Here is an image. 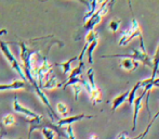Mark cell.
Here are the masks:
<instances>
[{
	"label": "cell",
	"mask_w": 159,
	"mask_h": 139,
	"mask_svg": "<svg viewBox=\"0 0 159 139\" xmlns=\"http://www.w3.org/2000/svg\"><path fill=\"white\" fill-rule=\"evenodd\" d=\"M120 68L124 69L127 72H134L139 68V63L131 59H121L119 63Z\"/></svg>",
	"instance_id": "11"
},
{
	"label": "cell",
	"mask_w": 159,
	"mask_h": 139,
	"mask_svg": "<svg viewBox=\"0 0 159 139\" xmlns=\"http://www.w3.org/2000/svg\"><path fill=\"white\" fill-rule=\"evenodd\" d=\"M98 39H95L94 41H92L91 44L88 45V48H87L86 53H87V57H88V62L90 64L93 63L92 55H93V51H94V49L96 48V46H98Z\"/></svg>",
	"instance_id": "16"
},
{
	"label": "cell",
	"mask_w": 159,
	"mask_h": 139,
	"mask_svg": "<svg viewBox=\"0 0 159 139\" xmlns=\"http://www.w3.org/2000/svg\"><path fill=\"white\" fill-rule=\"evenodd\" d=\"M75 60H77V57H74V58H71V59L67 60V61L62 62V63H55L54 65L62 68V70H63V73L65 74V75H67V74L70 73V71H71V63H73Z\"/></svg>",
	"instance_id": "14"
},
{
	"label": "cell",
	"mask_w": 159,
	"mask_h": 139,
	"mask_svg": "<svg viewBox=\"0 0 159 139\" xmlns=\"http://www.w3.org/2000/svg\"><path fill=\"white\" fill-rule=\"evenodd\" d=\"M84 68V61L79 62V65L76 66L75 69H71L70 73H69L68 78H74V77H77V76H81L82 75V70Z\"/></svg>",
	"instance_id": "18"
},
{
	"label": "cell",
	"mask_w": 159,
	"mask_h": 139,
	"mask_svg": "<svg viewBox=\"0 0 159 139\" xmlns=\"http://www.w3.org/2000/svg\"><path fill=\"white\" fill-rule=\"evenodd\" d=\"M89 95H90V100H91V102H92L93 105L98 104V102L102 101V93H101V90L98 88L91 90Z\"/></svg>",
	"instance_id": "15"
},
{
	"label": "cell",
	"mask_w": 159,
	"mask_h": 139,
	"mask_svg": "<svg viewBox=\"0 0 159 139\" xmlns=\"http://www.w3.org/2000/svg\"><path fill=\"white\" fill-rule=\"evenodd\" d=\"M114 4V1H103L101 7L95 11V13L90 17L84 24V28L87 30L88 32L90 31H94V27L102 21L103 17L107 14L109 12V9H111V6Z\"/></svg>",
	"instance_id": "4"
},
{
	"label": "cell",
	"mask_w": 159,
	"mask_h": 139,
	"mask_svg": "<svg viewBox=\"0 0 159 139\" xmlns=\"http://www.w3.org/2000/svg\"><path fill=\"white\" fill-rule=\"evenodd\" d=\"M152 61H153V74H152V79H155L156 75L159 73V45L155 51V55L152 58Z\"/></svg>",
	"instance_id": "13"
},
{
	"label": "cell",
	"mask_w": 159,
	"mask_h": 139,
	"mask_svg": "<svg viewBox=\"0 0 159 139\" xmlns=\"http://www.w3.org/2000/svg\"><path fill=\"white\" fill-rule=\"evenodd\" d=\"M13 110H14L15 112H17V113L24 114L26 117H30V118H35L40 115V114L36 113V112L32 111V110H30L28 108L24 107L22 103H20L16 97H14V100H13Z\"/></svg>",
	"instance_id": "7"
},
{
	"label": "cell",
	"mask_w": 159,
	"mask_h": 139,
	"mask_svg": "<svg viewBox=\"0 0 159 139\" xmlns=\"http://www.w3.org/2000/svg\"><path fill=\"white\" fill-rule=\"evenodd\" d=\"M0 135H6V131L3 128V125L0 123Z\"/></svg>",
	"instance_id": "28"
},
{
	"label": "cell",
	"mask_w": 159,
	"mask_h": 139,
	"mask_svg": "<svg viewBox=\"0 0 159 139\" xmlns=\"http://www.w3.org/2000/svg\"><path fill=\"white\" fill-rule=\"evenodd\" d=\"M0 49H1L2 53H3V55L7 58V60L9 61V63L11 64L12 69H14L15 72H16V73H19V75L22 77V80L26 82V78H25V75H24L23 69H22V66L20 65L19 61H17V60L15 59V57L13 55V53L11 52L10 48H9L8 42L1 41V40H0Z\"/></svg>",
	"instance_id": "5"
},
{
	"label": "cell",
	"mask_w": 159,
	"mask_h": 139,
	"mask_svg": "<svg viewBox=\"0 0 159 139\" xmlns=\"http://www.w3.org/2000/svg\"><path fill=\"white\" fill-rule=\"evenodd\" d=\"M120 24H121V20L120 19H113L108 24V30L111 31L113 34H115L120 27Z\"/></svg>",
	"instance_id": "20"
},
{
	"label": "cell",
	"mask_w": 159,
	"mask_h": 139,
	"mask_svg": "<svg viewBox=\"0 0 159 139\" xmlns=\"http://www.w3.org/2000/svg\"><path fill=\"white\" fill-rule=\"evenodd\" d=\"M95 39H98V34L95 32V31H90L88 32V34L86 36V44L89 45L92 41H94Z\"/></svg>",
	"instance_id": "23"
},
{
	"label": "cell",
	"mask_w": 159,
	"mask_h": 139,
	"mask_svg": "<svg viewBox=\"0 0 159 139\" xmlns=\"http://www.w3.org/2000/svg\"><path fill=\"white\" fill-rule=\"evenodd\" d=\"M30 84L24 80H13L11 84H0V91L7 90H19V89H30Z\"/></svg>",
	"instance_id": "6"
},
{
	"label": "cell",
	"mask_w": 159,
	"mask_h": 139,
	"mask_svg": "<svg viewBox=\"0 0 159 139\" xmlns=\"http://www.w3.org/2000/svg\"><path fill=\"white\" fill-rule=\"evenodd\" d=\"M87 76H88V83H89V85H90V87H91V90L98 88V87H96V85H95V80H94V70L89 69L88 72H87Z\"/></svg>",
	"instance_id": "21"
},
{
	"label": "cell",
	"mask_w": 159,
	"mask_h": 139,
	"mask_svg": "<svg viewBox=\"0 0 159 139\" xmlns=\"http://www.w3.org/2000/svg\"><path fill=\"white\" fill-rule=\"evenodd\" d=\"M15 123H16V121H15V116L11 113L6 114V115L2 117L1 124L3 125V126H12V125H14Z\"/></svg>",
	"instance_id": "19"
},
{
	"label": "cell",
	"mask_w": 159,
	"mask_h": 139,
	"mask_svg": "<svg viewBox=\"0 0 159 139\" xmlns=\"http://www.w3.org/2000/svg\"><path fill=\"white\" fill-rule=\"evenodd\" d=\"M139 37L140 38V46H141V50L146 52V49H145L144 46V40H143V35H142V31H141V27L139 25L138 21L135 20V17H132V22L131 25L128 30L124 31L121 35V38H120L118 45L119 46H127L129 44V41H131L133 38Z\"/></svg>",
	"instance_id": "2"
},
{
	"label": "cell",
	"mask_w": 159,
	"mask_h": 139,
	"mask_svg": "<svg viewBox=\"0 0 159 139\" xmlns=\"http://www.w3.org/2000/svg\"><path fill=\"white\" fill-rule=\"evenodd\" d=\"M128 96H129V90L125 91L121 95H118L116 98H114V100L111 101V112H115L120 105L125 103V101L128 99Z\"/></svg>",
	"instance_id": "10"
},
{
	"label": "cell",
	"mask_w": 159,
	"mask_h": 139,
	"mask_svg": "<svg viewBox=\"0 0 159 139\" xmlns=\"http://www.w3.org/2000/svg\"><path fill=\"white\" fill-rule=\"evenodd\" d=\"M81 2L88 6V11H87V13L84 14V21L86 22L87 20L89 19V17H92V15L95 13L96 7H98V1H95V0H93V1H81Z\"/></svg>",
	"instance_id": "12"
},
{
	"label": "cell",
	"mask_w": 159,
	"mask_h": 139,
	"mask_svg": "<svg viewBox=\"0 0 159 139\" xmlns=\"http://www.w3.org/2000/svg\"><path fill=\"white\" fill-rule=\"evenodd\" d=\"M66 135H67V139H76L75 135H74V131H73V126L71 125H67L66 126Z\"/></svg>",
	"instance_id": "26"
},
{
	"label": "cell",
	"mask_w": 159,
	"mask_h": 139,
	"mask_svg": "<svg viewBox=\"0 0 159 139\" xmlns=\"http://www.w3.org/2000/svg\"><path fill=\"white\" fill-rule=\"evenodd\" d=\"M26 123H28V125H30V128H28L27 139H30L34 131H36V129H43V128L51 129V131H53L55 134H57L60 137H63V138L67 139L66 132H64L62 127L57 126V125L55 124L54 122H52V121L44 118L43 116L41 115V114H40L38 117H35V118L26 117Z\"/></svg>",
	"instance_id": "1"
},
{
	"label": "cell",
	"mask_w": 159,
	"mask_h": 139,
	"mask_svg": "<svg viewBox=\"0 0 159 139\" xmlns=\"http://www.w3.org/2000/svg\"><path fill=\"white\" fill-rule=\"evenodd\" d=\"M41 133H42V135H43L44 139H54V137H55V133L49 128L41 129Z\"/></svg>",
	"instance_id": "24"
},
{
	"label": "cell",
	"mask_w": 159,
	"mask_h": 139,
	"mask_svg": "<svg viewBox=\"0 0 159 139\" xmlns=\"http://www.w3.org/2000/svg\"><path fill=\"white\" fill-rule=\"evenodd\" d=\"M73 89H74V97H75V100L77 101L78 100V96L79 93L82 91V86L81 85H73Z\"/></svg>",
	"instance_id": "25"
},
{
	"label": "cell",
	"mask_w": 159,
	"mask_h": 139,
	"mask_svg": "<svg viewBox=\"0 0 159 139\" xmlns=\"http://www.w3.org/2000/svg\"><path fill=\"white\" fill-rule=\"evenodd\" d=\"M7 33H8V31H7L6 28H2V30H0V36H1V35H6Z\"/></svg>",
	"instance_id": "29"
},
{
	"label": "cell",
	"mask_w": 159,
	"mask_h": 139,
	"mask_svg": "<svg viewBox=\"0 0 159 139\" xmlns=\"http://www.w3.org/2000/svg\"><path fill=\"white\" fill-rule=\"evenodd\" d=\"M15 139H22V138H15Z\"/></svg>",
	"instance_id": "31"
},
{
	"label": "cell",
	"mask_w": 159,
	"mask_h": 139,
	"mask_svg": "<svg viewBox=\"0 0 159 139\" xmlns=\"http://www.w3.org/2000/svg\"><path fill=\"white\" fill-rule=\"evenodd\" d=\"M57 110L64 118L67 117V114H68V107H67L64 102H59V103L57 104Z\"/></svg>",
	"instance_id": "22"
},
{
	"label": "cell",
	"mask_w": 159,
	"mask_h": 139,
	"mask_svg": "<svg viewBox=\"0 0 159 139\" xmlns=\"http://www.w3.org/2000/svg\"><path fill=\"white\" fill-rule=\"evenodd\" d=\"M158 116H159V110H158V112H157V113L155 114V116H154V117H153V120H152L151 122H149L148 126L146 127V129H145V132H144V133H142L143 137H145V136L147 135V133H148V132H149V129H151V126H152V124H153V123L155 122L156 120H157V117H158Z\"/></svg>",
	"instance_id": "27"
},
{
	"label": "cell",
	"mask_w": 159,
	"mask_h": 139,
	"mask_svg": "<svg viewBox=\"0 0 159 139\" xmlns=\"http://www.w3.org/2000/svg\"><path fill=\"white\" fill-rule=\"evenodd\" d=\"M64 83H61L59 79H57V77L54 75L53 73L49 74L48 76H47L46 78V82L43 83V85H42L41 89L43 90V89H49V90H51V89H55V88H60V87L63 86Z\"/></svg>",
	"instance_id": "9"
},
{
	"label": "cell",
	"mask_w": 159,
	"mask_h": 139,
	"mask_svg": "<svg viewBox=\"0 0 159 139\" xmlns=\"http://www.w3.org/2000/svg\"><path fill=\"white\" fill-rule=\"evenodd\" d=\"M141 87V80H139L133 87H132L131 90H129V96H128V103H129L130 107L133 105V102H134V99H135V93L138 91V89Z\"/></svg>",
	"instance_id": "17"
},
{
	"label": "cell",
	"mask_w": 159,
	"mask_h": 139,
	"mask_svg": "<svg viewBox=\"0 0 159 139\" xmlns=\"http://www.w3.org/2000/svg\"><path fill=\"white\" fill-rule=\"evenodd\" d=\"M93 115H87V114H78V115H74V116H67L65 118H60L57 122V125L60 127L67 126V125H71L73 123L78 122V121H81L84 118H93Z\"/></svg>",
	"instance_id": "8"
},
{
	"label": "cell",
	"mask_w": 159,
	"mask_h": 139,
	"mask_svg": "<svg viewBox=\"0 0 159 139\" xmlns=\"http://www.w3.org/2000/svg\"><path fill=\"white\" fill-rule=\"evenodd\" d=\"M102 58H118V59H131L135 62H141L144 65L148 66L153 70V61H152V58L147 55V52H144L142 50H139V49H132L131 53H127V55H102Z\"/></svg>",
	"instance_id": "3"
},
{
	"label": "cell",
	"mask_w": 159,
	"mask_h": 139,
	"mask_svg": "<svg viewBox=\"0 0 159 139\" xmlns=\"http://www.w3.org/2000/svg\"><path fill=\"white\" fill-rule=\"evenodd\" d=\"M89 139H98V135L93 134V135H91V136H90V138H89Z\"/></svg>",
	"instance_id": "30"
}]
</instances>
